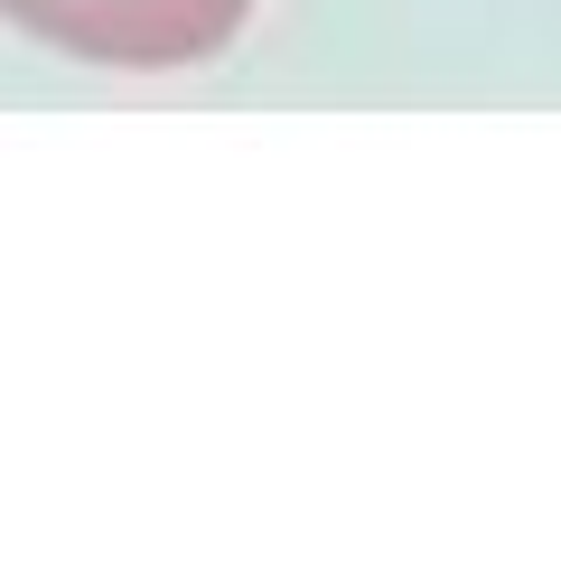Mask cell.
Wrapping results in <instances>:
<instances>
[{"label": "cell", "instance_id": "obj_1", "mask_svg": "<svg viewBox=\"0 0 561 561\" xmlns=\"http://www.w3.org/2000/svg\"><path fill=\"white\" fill-rule=\"evenodd\" d=\"M0 20L28 28V38L57 47V57L160 76V66L225 57L234 28L253 20V0H0Z\"/></svg>", "mask_w": 561, "mask_h": 561}]
</instances>
